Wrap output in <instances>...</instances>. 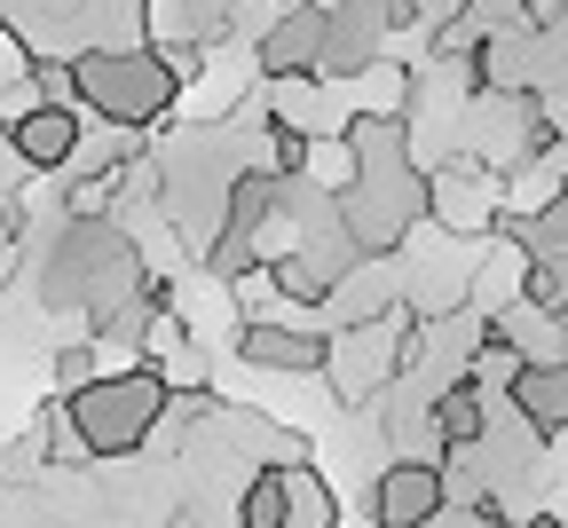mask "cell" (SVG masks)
Masks as SVG:
<instances>
[{
    "label": "cell",
    "instance_id": "obj_7",
    "mask_svg": "<svg viewBox=\"0 0 568 528\" xmlns=\"http://www.w3.org/2000/svg\"><path fill=\"white\" fill-rule=\"evenodd\" d=\"M489 395L474 387V379H450L435 403H426V426H435V441H443V458L450 449H481L489 441V410H481Z\"/></svg>",
    "mask_w": 568,
    "mask_h": 528
},
{
    "label": "cell",
    "instance_id": "obj_5",
    "mask_svg": "<svg viewBox=\"0 0 568 528\" xmlns=\"http://www.w3.org/2000/svg\"><path fill=\"white\" fill-rule=\"evenodd\" d=\"M324 339H332V332H316V324L268 316V324H245V332H237V363L276 370V379H308V370H324Z\"/></svg>",
    "mask_w": 568,
    "mask_h": 528
},
{
    "label": "cell",
    "instance_id": "obj_3",
    "mask_svg": "<svg viewBox=\"0 0 568 528\" xmlns=\"http://www.w3.org/2000/svg\"><path fill=\"white\" fill-rule=\"evenodd\" d=\"M443 505H450L443 466H426V458H395L372 481V528H435Z\"/></svg>",
    "mask_w": 568,
    "mask_h": 528
},
{
    "label": "cell",
    "instance_id": "obj_2",
    "mask_svg": "<svg viewBox=\"0 0 568 528\" xmlns=\"http://www.w3.org/2000/svg\"><path fill=\"white\" fill-rule=\"evenodd\" d=\"M71 71H80V111H103L126 134H151L174 111V80L159 48H80Z\"/></svg>",
    "mask_w": 568,
    "mask_h": 528
},
{
    "label": "cell",
    "instance_id": "obj_8",
    "mask_svg": "<svg viewBox=\"0 0 568 528\" xmlns=\"http://www.w3.org/2000/svg\"><path fill=\"white\" fill-rule=\"evenodd\" d=\"M284 512H293V481H284V466H253L245 489H237V528H284Z\"/></svg>",
    "mask_w": 568,
    "mask_h": 528
},
{
    "label": "cell",
    "instance_id": "obj_6",
    "mask_svg": "<svg viewBox=\"0 0 568 528\" xmlns=\"http://www.w3.org/2000/svg\"><path fill=\"white\" fill-rule=\"evenodd\" d=\"M24 159V174H55V166H71L80 159V111H63V103H32V111H17L9 119V134H0Z\"/></svg>",
    "mask_w": 568,
    "mask_h": 528
},
{
    "label": "cell",
    "instance_id": "obj_9",
    "mask_svg": "<svg viewBox=\"0 0 568 528\" xmlns=\"http://www.w3.org/2000/svg\"><path fill=\"white\" fill-rule=\"evenodd\" d=\"M17 261H24V245H0V292H9V276H17Z\"/></svg>",
    "mask_w": 568,
    "mask_h": 528
},
{
    "label": "cell",
    "instance_id": "obj_1",
    "mask_svg": "<svg viewBox=\"0 0 568 528\" xmlns=\"http://www.w3.org/2000/svg\"><path fill=\"white\" fill-rule=\"evenodd\" d=\"M166 379L159 363H134V370H111V379L63 395V418L80 426V441L95 449V458H134V449H151L159 426H166Z\"/></svg>",
    "mask_w": 568,
    "mask_h": 528
},
{
    "label": "cell",
    "instance_id": "obj_4",
    "mask_svg": "<svg viewBox=\"0 0 568 528\" xmlns=\"http://www.w3.org/2000/svg\"><path fill=\"white\" fill-rule=\"evenodd\" d=\"M324 32H332V9H293V17H276L253 48L261 63V80H316V63H324Z\"/></svg>",
    "mask_w": 568,
    "mask_h": 528
}]
</instances>
